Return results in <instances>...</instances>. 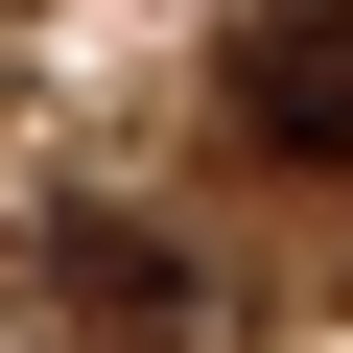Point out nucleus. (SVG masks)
<instances>
[{"mask_svg":"<svg viewBox=\"0 0 353 353\" xmlns=\"http://www.w3.org/2000/svg\"><path fill=\"white\" fill-rule=\"evenodd\" d=\"M24 259H48V306H71V330H118V353H212V259L165 236V212H118V189H48V212H24Z\"/></svg>","mask_w":353,"mask_h":353,"instance_id":"nucleus-1","label":"nucleus"},{"mask_svg":"<svg viewBox=\"0 0 353 353\" xmlns=\"http://www.w3.org/2000/svg\"><path fill=\"white\" fill-rule=\"evenodd\" d=\"M212 94H236V141H259V165L353 189V0H259V24L212 48Z\"/></svg>","mask_w":353,"mask_h":353,"instance_id":"nucleus-2","label":"nucleus"}]
</instances>
